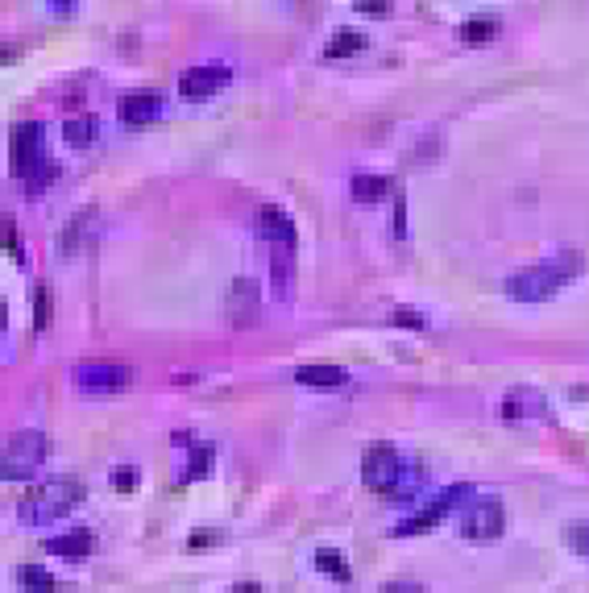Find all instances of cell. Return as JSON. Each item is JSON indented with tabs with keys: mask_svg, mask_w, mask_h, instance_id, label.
<instances>
[{
	"mask_svg": "<svg viewBox=\"0 0 589 593\" xmlns=\"http://www.w3.org/2000/svg\"><path fill=\"white\" fill-rule=\"evenodd\" d=\"M382 593H428L419 581H390V585H382Z\"/></svg>",
	"mask_w": 589,
	"mask_h": 593,
	"instance_id": "obj_29",
	"label": "cell"
},
{
	"mask_svg": "<svg viewBox=\"0 0 589 593\" xmlns=\"http://www.w3.org/2000/svg\"><path fill=\"white\" fill-rule=\"evenodd\" d=\"M395 237H407V200L395 195Z\"/></svg>",
	"mask_w": 589,
	"mask_h": 593,
	"instance_id": "obj_28",
	"label": "cell"
},
{
	"mask_svg": "<svg viewBox=\"0 0 589 593\" xmlns=\"http://www.w3.org/2000/svg\"><path fill=\"white\" fill-rule=\"evenodd\" d=\"M108 482H112V490H117V494H133L137 482H142V473H137L133 465H117V469L108 473Z\"/></svg>",
	"mask_w": 589,
	"mask_h": 593,
	"instance_id": "obj_24",
	"label": "cell"
},
{
	"mask_svg": "<svg viewBox=\"0 0 589 593\" xmlns=\"http://www.w3.org/2000/svg\"><path fill=\"white\" fill-rule=\"evenodd\" d=\"M216 465V448L212 444H191L187 453V465H183V482H204Z\"/></svg>",
	"mask_w": 589,
	"mask_h": 593,
	"instance_id": "obj_15",
	"label": "cell"
},
{
	"mask_svg": "<svg viewBox=\"0 0 589 593\" xmlns=\"http://www.w3.org/2000/svg\"><path fill=\"white\" fill-rule=\"evenodd\" d=\"M63 137H67V146L83 150V146H92V141L100 137V121L92 117V112H83V117H71V121L63 125Z\"/></svg>",
	"mask_w": 589,
	"mask_h": 593,
	"instance_id": "obj_16",
	"label": "cell"
},
{
	"mask_svg": "<svg viewBox=\"0 0 589 593\" xmlns=\"http://www.w3.org/2000/svg\"><path fill=\"white\" fill-rule=\"evenodd\" d=\"M79 502H83V482H75V477H59V482H46L34 494H25L21 506H17V515L25 523H54V519L71 515Z\"/></svg>",
	"mask_w": 589,
	"mask_h": 593,
	"instance_id": "obj_2",
	"label": "cell"
},
{
	"mask_svg": "<svg viewBox=\"0 0 589 593\" xmlns=\"http://www.w3.org/2000/svg\"><path fill=\"white\" fill-rule=\"evenodd\" d=\"M229 79H233V67L229 63H200V67H191V71L179 75V96H187V100H212Z\"/></svg>",
	"mask_w": 589,
	"mask_h": 593,
	"instance_id": "obj_9",
	"label": "cell"
},
{
	"mask_svg": "<svg viewBox=\"0 0 589 593\" xmlns=\"http://www.w3.org/2000/svg\"><path fill=\"white\" fill-rule=\"evenodd\" d=\"M0 237H5V249L13 253V258H21V249H17V220L5 216V224H0Z\"/></svg>",
	"mask_w": 589,
	"mask_h": 593,
	"instance_id": "obj_27",
	"label": "cell"
},
{
	"mask_svg": "<svg viewBox=\"0 0 589 593\" xmlns=\"http://www.w3.org/2000/svg\"><path fill=\"white\" fill-rule=\"evenodd\" d=\"M469 494H473V486H469V482L440 490V494H436V502H428L424 511H415L411 519H403V523L395 527V535H424V531H432V527H436V523H440L448 511H453V506H461Z\"/></svg>",
	"mask_w": 589,
	"mask_h": 593,
	"instance_id": "obj_8",
	"label": "cell"
},
{
	"mask_svg": "<svg viewBox=\"0 0 589 593\" xmlns=\"http://www.w3.org/2000/svg\"><path fill=\"white\" fill-rule=\"evenodd\" d=\"M50 307H54V291L46 287V282H38V291H34V328L38 332L50 328Z\"/></svg>",
	"mask_w": 589,
	"mask_h": 593,
	"instance_id": "obj_23",
	"label": "cell"
},
{
	"mask_svg": "<svg viewBox=\"0 0 589 593\" xmlns=\"http://www.w3.org/2000/svg\"><path fill=\"white\" fill-rule=\"evenodd\" d=\"M581 270H585L581 253H560V258H548L540 266H527V270L511 274L502 287H507V295L515 303H544V299H552L560 287H565L569 278H577Z\"/></svg>",
	"mask_w": 589,
	"mask_h": 593,
	"instance_id": "obj_1",
	"label": "cell"
},
{
	"mask_svg": "<svg viewBox=\"0 0 589 593\" xmlns=\"http://www.w3.org/2000/svg\"><path fill=\"white\" fill-rule=\"evenodd\" d=\"M565 544H569V552L589 556V523H585V519H577V523L565 527Z\"/></svg>",
	"mask_w": 589,
	"mask_h": 593,
	"instance_id": "obj_25",
	"label": "cell"
},
{
	"mask_svg": "<svg viewBox=\"0 0 589 593\" xmlns=\"http://www.w3.org/2000/svg\"><path fill=\"white\" fill-rule=\"evenodd\" d=\"M457 38H461L465 46H486V42H494V38H498V17H469L461 30H457Z\"/></svg>",
	"mask_w": 589,
	"mask_h": 593,
	"instance_id": "obj_17",
	"label": "cell"
},
{
	"mask_svg": "<svg viewBox=\"0 0 589 593\" xmlns=\"http://www.w3.org/2000/svg\"><path fill=\"white\" fill-rule=\"evenodd\" d=\"M544 411H548V399L531 386H519L502 399V419H540Z\"/></svg>",
	"mask_w": 589,
	"mask_h": 593,
	"instance_id": "obj_13",
	"label": "cell"
},
{
	"mask_svg": "<svg viewBox=\"0 0 589 593\" xmlns=\"http://www.w3.org/2000/svg\"><path fill=\"white\" fill-rule=\"evenodd\" d=\"M50 13H54V17H71V13H75V5H50Z\"/></svg>",
	"mask_w": 589,
	"mask_h": 593,
	"instance_id": "obj_33",
	"label": "cell"
},
{
	"mask_svg": "<svg viewBox=\"0 0 589 593\" xmlns=\"http://www.w3.org/2000/svg\"><path fill=\"white\" fill-rule=\"evenodd\" d=\"M71 382L92 394H112L133 382V365L129 361H79L71 370Z\"/></svg>",
	"mask_w": 589,
	"mask_h": 593,
	"instance_id": "obj_6",
	"label": "cell"
},
{
	"mask_svg": "<svg viewBox=\"0 0 589 593\" xmlns=\"http://www.w3.org/2000/svg\"><path fill=\"white\" fill-rule=\"evenodd\" d=\"M158 108H162V96L154 88H137V92H125L117 100V117L125 125H150L158 117Z\"/></svg>",
	"mask_w": 589,
	"mask_h": 593,
	"instance_id": "obj_11",
	"label": "cell"
},
{
	"mask_svg": "<svg viewBox=\"0 0 589 593\" xmlns=\"http://www.w3.org/2000/svg\"><path fill=\"white\" fill-rule=\"evenodd\" d=\"M361 46H366V34H357V30H336L332 42L324 46V59H328V63L349 59V54H357Z\"/></svg>",
	"mask_w": 589,
	"mask_h": 593,
	"instance_id": "obj_19",
	"label": "cell"
},
{
	"mask_svg": "<svg viewBox=\"0 0 589 593\" xmlns=\"http://www.w3.org/2000/svg\"><path fill=\"white\" fill-rule=\"evenodd\" d=\"M88 224H96V212H92V208H79V212L67 220V233H63L59 249H63V253H75V249H79V241L88 237Z\"/></svg>",
	"mask_w": 589,
	"mask_h": 593,
	"instance_id": "obj_20",
	"label": "cell"
},
{
	"mask_svg": "<svg viewBox=\"0 0 589 593\" xmlns=\"http://www.w3.org/2000/svg\"><path fill=\"white\" fill-rule=\"evenodd\" d=\"M316 569L328 573L332 581H349V577H353L345 552H336V548H320V552H316Z\"/></svg>",
	"mask_w": 589,
	"mask_h": 593,
	"instance_id": "obj_22",
	"label": "cell"
},
{
	"mask_svg": "<svg viewBox=\"0 0 589 593\" xmlns=\"http://www.w3.org/2000/svg\"><path fill=\"white\" fill-rule=\"evenodd\" d=\"M17 585L25 593H54V577L42 569V564H21V569H17Z\"/></svg>",
	"mask_w": 589,
	"mask_h": 593,
	"instance_id": "obj_21",
	"label": "cell"
},
{
	"mask_svg": "<svg viewBox=\"0 0 589 593\" xmlns=\"http://www.w3.org/2000/svg\"><path fill=\"white\" fill-rule=\"evenodd\" d=\"M92 548H96V535L88 527H75L67 535H50V540H46V552L50 556H63V560H88Z\"/></svg>",
	"mask_w": 589,
	"mask_h": 593,
	"instance_id": "obj_12",
	"label": "cell"
},
{
	"mask_svg": "<svg viewBox=\"0 0 589 593\" xmlns=\"http://www.w3.org/2000/svg\"><path fill=\"white\" fill-rule=\"evenodd\" d=\"M403 469H407V461L399 457V448L395 444H370L366 448V457H361V482H366L370 490H378V494H395V486H399V477H403Z\"/></svg>",
	"mask_w": 589,
	"mask_h": 593,
	"instance_id": "obj_5",
	"label": "cell"
},
{
	"mask_svg": "<svg viewBox=\"0 0 589 593\" xmlns=\"http://www.w3.org/2000/svg\"><path fill=\"white\" fill-rule=\"evenodd\" d=\"M502 531H507V511H502L498 498H478L461 515V535H465V540L486 544V540H498Z\"/></svg>",
	"mask_w": 589,
	"mask_h": 593,
	"instance_id": "obj_7",
	"label": "cell"
},
{
	"mask_svg": "<svg viewBox=\"0 0 589 593\" xmlns=\"http://www.w3.org/2000/svg\"><path fill=\"white\" fill-rule=\"evenodd\" d=\"M390 195V179L386 175H353V200L361 204H378Z\"/></svg>",
	"mask_w": 589,
	"mask_h": 593,
	"instance_id": "obj_18",
	"label": "cell"
},
{
	"mask_svg": "<svg viewBox=\"0 0 589 593\" xmlns=\"http://www.w3.org/2000/svg\"><path fill=\"white\" fill-rule=\"evenodd\" d=\"M357 13H366V17H386L390 5H357Z\"/></svg>",
	"mask_w": 589,
	"mask_h": 593,
	"instance_id": "obj_30",
	"label": "cell"
},
{
	"mask_svg": "<svg viewBox=\"0 0 589 593\" xmlns=\"http://www.w3.org/2000/svg\"><path fill=\"white\" fill-rule=\"evenodd\" d=\"M229 593H262V585H258V581H237Z\"/></svg>",
	"mask_w": 589,
	"mask_h": 593,
	"instance_id": "obj_31",
	"label": "cell"
},
{
	"mask_svg": "<svg viewBox=\"0 0 589 593\" xmlns=\"http://www.w3.org/2000/svg\"><path fill=\"white\" fill-rule=\"evenodd\" d=\"M46 150H42V125L38 121H21L13 125V137H9V171L17 179L30 183L42 166H46Z\"/></svg>",
	"mask_w": 589,
	"mask_h": 593,
	"instance_id": "obj_4",
	"label": "cell"
},
{
	"mask_svg": "<svg viewBox=\"0 0 589 593\" xmlns=\"http://www.w3.org/2000/svg\"><path fill=\"white\" fill-rule=\"evenodd\" d=\"M13 54H17V46H13V42H9V46H0V67H5V63L13 59Z\"/></svg>",
	"mask_w": 589,
	"mask_h": 593,
	"instance_id": "obj_32",
	"label": "cell"
},
{
	"mask_svg": "<svg viewBox=\"0 0 589 593\" xmlns=\"http://www.w3.org/2000/svg\"><path fill=\"white\" fill-rule=\"evenodd\" d=\"M258 237L270 241L274 249H295V220L278 204H262L258 208Z\"/></svg>",
	"mask_w": 589,
	"mask_h": 593,
	"instance_id": "obj_10",
	"label": "cell"
},
{
	"mask_svg": "<svg viewBox=\"0 0 589 593\" xmlns=\"http://www.w3.org/2000/svg\"><path fill=\"white\" fill-rule=\"evenodd\" d=\"M46 453H50L46 432L25 428V432L9 436L5 453H0V477H5V482H25V477L38 473V465L46 461Z\"/></svg>",
	"mask_w": 589,
	"mask_h": 593,
	"instance_id": "obj_3",
	"label": "cell"
},
{
	"mask_svg": "<svg viewBox=\"0 0 589 593\" xmlns=\"http://www.w3.org/2000/svg\"><path fill=\"white\" fill-rule=\"evenodd\" d=\"M349 370H345V365H299V370H295V382L299 386H320V390H328V386H349Z\"/></svg>",
	"mask_w": 589,
	"mask_h": 593,
	"instance_id": "obj_14",
	"label": "cell"
},
{
	"mask_svg": "<svg viewBox=\"0 0 589 593\" xmlns=\"http://www.w3.org/2000/svg\"><path fill=\"white\" fill-rule=\"evenodd\" d=\"M5 320H9V307H5V299H0V332H5Z\"/></svg>",
	"mask_w": 589,
	"mask_h": 593,
	"instance_id": "obj_34",
	"label": "cell"
},
{
	"mask_svg": "<svg viewBox=\"0 0 589 593\" xmlns=\"http://www.w3.org/2000/svg\"><path fill=\"white\" fill-rule=\"evenodd\" d=\"M390 324H395V328H411V332H424L428 328V316L415 312V307H395V312H390Z\"/></svg>",
	"mask_w": 589,
	"mask_h": 593,
	"instance_id": "obj_26",
	"label": "cell"
}]
</instances>
